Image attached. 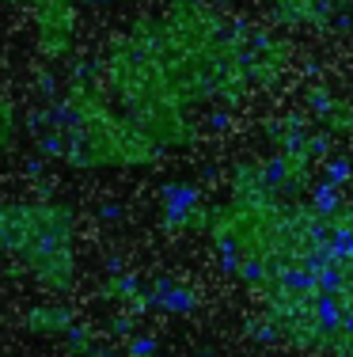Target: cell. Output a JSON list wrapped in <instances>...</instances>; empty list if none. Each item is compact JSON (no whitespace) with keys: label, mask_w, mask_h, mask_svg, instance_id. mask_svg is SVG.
I'll return each instance as SVG.
<instances>
[{"label":"cell","mask_w":353,"mask_h":357,"mask_svg":"<svg viewBox=\"0 0 353 357\" xmlns=\"http://www.w3.org/2000/svg\"><path fill=\"white\" fill-rule=\"evenodd\" d=\"M0 316H4V312H0Z\"/></svg>","instance_id":"11"},{"label":"cell","mask_w":353,"mask_h":357,"mask_svg":"<svg viewBox=\"0 0 353 357\" xmlns=\"http://www.w3.org/2000/svg\"><path fill=\"white\" fill-rule=\"evenodd\" d=\"M19 133H23L19 107H15V99L8 96L4 84H0V156L15 152V144H19Z\"/></svg>","instance_id":"8"},{"label":"cell","mask_w":353,"mask_h":357,"mask_svg":"<svg viewBox=\"0 0 353 357\" xmlns=\"http://www.w3.org/2000/svg\"><path fill=\"white\" fill-rule=\"evenodd\" d=\"M156 354H159L156 338H145V335H133L130 346H125V357H156Z\"/></svg>","instance_id":"9"},{"label":"cell","mask_w":353,"mask_h":357,"mask_svg":"<svg viewBox=\"0 0 353 357\" xmlns=\"http://www.w3.org/2000/svg\"><path fill=\"white\" fill-rule=\"evenodd\" d=\"M319 357H334V354H319Z\"/></svg>","instance_id":"10"},{"label":"cell","mask_w":353,"mask_h":357,"mask_svg":"<svg viewBox=\"0 0 353 357\" xmlns=\"http://www.w3.org/2000/svg\"><path fill=\"white\" fill-rule=\"evenodd\" d=\"M209 213H213V209L201 202V190L194 183L171 178V183L159 186V225H164V232H171V236L205 232Z\"/></svg>","instance_id":"4"},{"label":"cell","mask_w":353,"mask_h":357,"mask_svg":"<svg viewBox=\"0 0 353 357\" xmlns=\"http://www.w3.org/2000/svg\"><path fill=\"white\" fill-rule=\"evenodd\" d=\"M80 35V0H57V4L31 12V38L42 61H65L77 50Z\"/></svg>","instance_id":"3"},{"label":"cell","mask_w":353,"mask_h":357,"mask_svg":"<svg viewBox=\"0 0 353 357\" xmlns=\"http://www.w3.org/2000/svg\"><path fill=\"white\" fill-rule=\"evenodd\" d=\"M255 38L258 27L235 20L228 0H164L122 23L72 65V76L171 156L228 126L232 110L258 91Z\"/></svg>","instance_id":"1"},{"label":"cell","mask_w":353,"mask_h":357,"mask_svg":"<svg viewBox=\"0 0 353 357\" xmlns=\"http://www.w3.org/2000/svg\"><path fill=\"white\" fill-rule=\"evenodd\" d=\"M152 308H164L171 316H190L198 308V289L187 282H175V278H164L159 285H152Z\"/></svg>","instance_id":"7"},{"label":"cell","mask_w":353,"mask_h":357,"mask_svg":"<svg viewBox=\"0 0 353 357\" xmlns=\"http://www.w3.org/2000/svg\"><path fill=\"white\" fill-rule=\"evenodd\" d=\"M23 331H31L35 338H65L69 342L80 331V323H77V312L61 296H54V301H38L23 312Z\"/></svg>","instance_id":"6"},{"label":"cell","mask_w":353,"mask_h":357,"mask_svg":"<svg viewBox=\"0 0 353 357\" xmlns=\"http://www.w3.org/2000/svg\"><path fill=\"white\" fill-rule=\"evenodd\" d=\"M308 118L315 122V130H323L331 141L353 137V99L346 91H334L327 84H312L304 91Z\"/></svg>","instance_id":"5"},{"label":"cell","mask_w":353,"mask_h":357,"mask_svg":"<svg viewBox=\"0 0 353 357\" xmlns=\"http://www.w3.org/2000/svg\"><path fill=\"white\" fill-rule=\"evenodd\" d=\"M77 209L57 198H0V259L42 293L65 296L80 278Z\"/></svg>","instance_id":"2"}]
</instances>
